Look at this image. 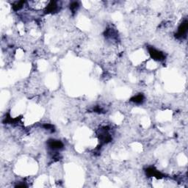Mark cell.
Listing matches in <instances>:
<instances>
[{"label":"cell","instance_id":"cell-9","mask_svg":"<svg viewBox=\"0 0 188 188\" xmlns=\"http://www.w3.org/2000/svg\"><path fill=\"white\" fill-rule=\"evenodd\" d=\"M43 126L45 129L47 130V131H50L51 132H53L54 131H55V127H54V126L51 125V124H44Z\"/></svg>","mask_w":188,"mask_h":188},{"label":"cell","instance_id":"cell-4","mask_svg":"<svg viewBox=\"0 0 188 188\" xmlns=\"http://www.w3.org/2000/svg\"><path fill=\"white\" fill-rule=\"evenodd\" d=\"M146 174L149 176H152V177H156L157 179H161L162 178L164 175L162 173L157 170L154 167H151L146 169Z\"/></svg>","mask_w":188,"mask_h":188},{"label":"cell","instance_id":"cell-5","mask_svg":"<svg viewBox=\"0 0 188 188\" xmlns=\"http://www.w3.org/2000/svg\"><path fill=\"white\" fill-rule=\"evenodd\" d=\"M57 10H58V4H57V2H51L49 5L47 4L46 13H53Z\"/></svg>","mask_w":188,"mask_h":188},{"label":"cell","instance_id":"cell-7","mask_svg":"<svg viewBox=\"0 0 188 188\" xmlns=\"http://www.w3.org/2000/svg\"><path fill=\"white\" fill-rule=\"evenodd\" d=\"M24 2H16L14 4H13V9L15 11H18L20 9H22L24 6Z\"/></svg>","mask_w":188,"mask_h":188},{"label":"cell","instance_id":"cell-8","mask_svg":"<svg viewBox=\"0 0 188 188\" xmlns=\"http://www.w3.org/2000/svg\"><path fill=\"white\" fill-rule=\"evenodd\" d=\"M79 7H80V5H79L78 2H73L70 5V10H72V13H75L76 11L77 10Z\"/></svg>","mask_w":188,"mask_h":188},{"label":"cell","instance_id":"cell-3","mask_svg":"<svg viewBox=\"0 0 188 188\" xmlns=\"http://www.w3.org/2000/svg\"><path fill=\"white\" fill-rule=\"evenodd\" d=\"M48 145L51 150H60L63 148V143L60 141L56 140H49L48 141Z\"/></svg>","mask_w":188,"mask_h":188},{"label":"cell","instance_id":"cell-1","mask_svg":"<svg viewBox=\"0 0 188 188\" xmlns=\"http://www.w3.org/2000/svg\"><path fill=\"white\" fill-rule=\"evenodd\" d=\"M148 50H149V55H151V57L155 60L162 61L165 60V58H166V56H165L163 52L154 49V47H148Z\"/></svg>","mask_w":188,"mask_h":188},{"label":"cell","instance_id":"cell-6","mask_svg":"<svg viewBox=\"0 0 188 188\" xmlns=\"http://www.w3.org/2000/svg\"><path fill=\"white\" fill-rule=\"evenodd\" d=\"M143 101H144V96H143V94H138L131 99V101L136 104H141L143 103Z\"/></svg>","mask_w":188,"mask_h":188},{"label":"cell","instance_id":"cell-2","mask_svg":"<svg viewBox=\"0 0 188 188\" xmlns=\"http://www.w3.org/2000/svg\"><path fill=\"white\" fill-rule=\"evenodd\" d=\"M187 29H188V23L187 21L185 20V22H183L180 24V26L178 28L177 32L176 34V37L177 38H182L186 36L187 32Z\"/></svg>","mask_w":188,"mask_h":188}]
</instances>
